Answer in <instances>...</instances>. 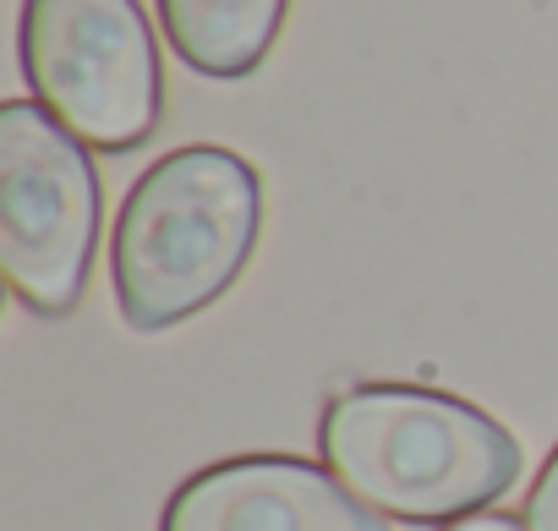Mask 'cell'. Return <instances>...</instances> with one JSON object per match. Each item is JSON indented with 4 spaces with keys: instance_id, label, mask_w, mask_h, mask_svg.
<instances>
[{
    "instance_id": "obj_1",
    "label": "cell",
    "mask_w": 558,
    "mask_h": 531,
    "mask_svg": "<svg viewBox=\"0 0 558 531\" xmlns=\"http://www.w3.org/2000/svg\"><path fill=\"white\" fill-rule=\"evenodd\" d=\"M329 471L378 515L465 520L504 498L520 449L482 406L416 384L340 389L318 427Z\"/></svg>"
},
{
    "instance_id": "obj_8",
    "label": "cell",
    "mask_w": 558,
    "mask_h": 531,
    "mask_svg": "<svg viewBox=\"0 0 558 531\" xmlns=\"http://www.w3.org/2000/svg\"><path fill=\"white\" fill-rule=\"evenodd\" d=\"M444 531H525V520H514V515H465V520H449Z\"/></svg>"
},
{
    "instance_id": "obj_4",
    "label": "cell",
    "mask_w": 558,
    "mask_h": 531,
    "mask_svg": "<svg viewBox=\"0 0 558 531\" xmlns=\"http://www.w3.org/2000/svg\"><path fill=\"white\" fill-rule=\"evenodd\" d=\"M99 241V176L88 143L39 99L0 105V263L12 291L61 318L77 307Z\"/></svg>"
},
{
    "instance_id": "obj_6",
    "label": "cell",
    "mask_w": 558,
    "mask_h": 531,
    "mask_svg": "<svg viewBox=\"0 0 558 531\" xmlns=\"http://www.w3.org/2000/svg\"><path fill=\"white\" fill-rule=\"evenodd\" d=\"M291 0H159L175 56L203 77H246L279 39Z\"/></svg>"
},
{
    "instance_id": "obj_3",
    "label": "cell",
    "mask_w": 558,
    "mask_h": 531,
    "mask_svg": "<svg viewBox=\"0 0 558 531\" xmlns=\"http://www.w3.org/2000/svg\"><path fill=\"white\" fill-rule=\"evenodd\" d=\"M23 72L39 105L88 148L154 137L165 67L137 0H23Z\"/></svg>"
},
{
    "instance_id": "obj_5",
    "label": "cell",
    "mask_w": 558,
    "mask_h": 531,
    "mask_svg": "<svg viewBox=\"0 0 558 531\" xmlns=\"http://www.w3.org/2000/svg\"><path fill=\"white\" fill-rule=\"evenodd\" d=\"M159 531H389V520L313 460L241 455L197 471Z\"/></svg>"
},
{
    "instance_id": "obj_2",
    "label": "cell",
    "mask_w": 558,
    "mask_h": 531,
    "mask_svg": "<svg viewBox=\"0 0 558 531\" xmlns=\"http://www.w3.org/2000/svg\"><path fill=\"white\" fill-rule=\"evenodd\" d=\"M257 230L263 181L241 154L214 143L165 154L126 192L110 236L121 318L154 335L203 313L246 269Z\"/></svg>"
},
{
    "instance_id": "obj_7",
    "label": "cell",
    "mask_w": 558,
    "mask_h": 531,
    "mask_svg": "<svg viewBox=\"0 0 558 531\" xmlns=\"http://www.w3.org/2000/svg\"><path fill=\"white\" fill-rule=\"evenodd\" d=\"M525 531H558V449L547 455L542 476L531 482V498H525Z\"/></svg>"
}]
</instances>
